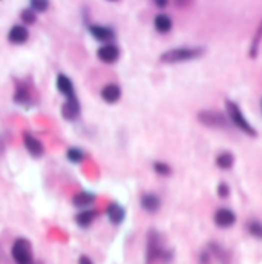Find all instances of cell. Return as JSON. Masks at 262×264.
I'll return each instance as SVG.
<instances>
[{
    "label": "cell",
    "instance_id": "cell-3",
    "mask_svg": "<svg viewBox=\"0 0 262 264\" xmlns=\"http://www.w3.org/2000/svg\"><path fill=\"white\" fill-rule=\"evenodd\" d=\"M12 258L17 264H31L32 262V247L25 238H17L12 244Z\"/></svg>",
    "mask_w": 262,
    "mask_h": 264
},
{
    "label": "cell",
    "instance_id": "cell-13",
    "mask_svg": "<svg viewBox=\"0 0 262 264\" xmlns=\"http://www.w3.org/2000/svg\"><path fill=\"white\" fill-rule=\"evenodd\" d=\"M141 206L144 210L148 212H156L158 207L161 206V201H160V197H156L155 194H144L141 197Z\"/></svg>",
    "mask_w": 262,
    "mask_h": 264
},
{
    "label": "cell",
    "instance_id": "cell-7",
    "mask_svg": "<svg viewBox=\"0 0 262 264\" xmlns=\"http://www.w3.org/2000/svg\"><path fill=\"white\" fill-rule=\"evenodd\" d=\"M62 115L66 120H76L80 115V105L76 97H70L62 106Z\"/></svg>",
    "mask_w": 262,
    "mask_h": 264
},
{
    "label": "cell",
    "instance_id": "cell-17",
    "mask_svg": "<svg viewBox=\"0 0 262 264\" xmlns=\"http://www.w3.org/2000/svg\"><path fill=\"white\" fill-rule=\"evenodd\" d=\"M95 215H97V213H95L94 210H83V212H80L77 217H76V221H77V224L80 227H88L94 221Z\"/></svg>",
    "mask_w": 262,
    "mask_h": 264
},
{
    "label": "cell",
    "instance_id": "cell-28",
    "mask_svg": "<svg viewBox=\"0 0 262 264\" xmlns=\"http://www.w3.org/2000/svg\"><path fill=\"white\" fill-rule=\"evenodd\" d=\"M80 264H92V261L88 256L83 255V256H80Z\"/></svg>",
    "mask_w": 262,
    "mask_h": 264
},
{
    "label": "cell",
    "instance_id": "cell-8",
    "mask_svg": "<svg viewBox=\"0 0 262 264\" xmlns=\"http://www.w3.org/2000/svg\"><path fill=\"white\" fill-rule=\"evenodd\" d=\"M23 141H25V146H26V149L31 155H34V157H42L43 155L44 148L40 143V140H37L31 134H25L23 135Z\"/></svg>",
    "mask_w": 262,
    "mask_h": 264
},
{
    "label": "cell",
    "instance_id": "cell-14",
    "mask_svg": "<svg viewBox=\"0 0 262 264\" xmlns=\"http://www.w3.org/2000/svg\"><path fill=\"white\" fill-rule=\"evenodd\" d=\"M57 88H58V91L63 95H66L68 99L74 97V85H72V82H70L66 76L60 74L57 77Z\"/></svg>",
    "mask_w": 262,
    "mask_h": 264
},
{
    "label": "cell",
    "instance_id": "cell-1",
    "mask_svg": "<svg viewBox=\"0 0 262 264\" xmlns=\"http://www.w3.org/2000/svg\"><path fill=\"white\" fill-rule=\"evenodd\" d=\"M204 54V48H175L168 53H164L160 60L164 63H176L182 60H190V59H196Z\"/></svg>",
    "mask_w": 262,
    "mask_h": 264
},
{
    "label": "cell",
    "instance_id": "cell-5",
    "mask_svg": "<svg viewBox=\"0 0 262 264\" xmlns=\"http://www.w3.org/2000/svg\"><path fill=\"white\" fill-rule=\"evenodd\" d=\"M198 120L206 125V126H210V128H227V118L220 114V112H215V111H201L198 114Z\"/></svg>",
    "mask_w": 262,
    "mask_h": 264
},
{
    "label": "cell",
    "instance_id": "cell-21",
    "mask_svg": "<svg viewBox=\"0 0 262 264\" xmlns=\"http://www.w3.org/2000/svg\"><path fill=\"white\" fill-rule=\"evenodd\" d=\"M154 169H155V172L160 174V175H170V172H172L170 166H168L166 163H161V161H156V163L154 164Z\"/></svg>",
    "mask_w": 262,
    "mask_h": 264
},
{
    "label": "cell",
    "instance_id": "cell-22",
    "mask_svg": "<svg viewBox=\"0 0 262 264\" xmlns=\"http://www.w3.org/2000/svg\"><path fill=\"white\" fill-rule=\"evenodd\" d=\"M68 158L72 163H80L83 160V152L78 148H70L68 151Z\"/></svg>",
    "mask_w": 262,
    "mask_h": 264
},
{
    "label": "cell",
    "instance_id": "cell-23",
    "mask_svg": "<svg viewBox=\"0 0 262 264\" xmlns=\"http://www.w3.org/2000/svg\"><path fill=\"white\" fill-rule=\"evenodd\" d=\"M248 230H250V233H252L253 236L262 239V224H260L259 221H252V223L248 224Z\"/></svg>",
    "mask_w": 262,
    "mask_h": 264
},
{
    "label": "cell",
    "instance_id": "cell-2",
    "mask_svg": "<svg viewBox=\"0 0 262 264\" xmlns=\"http://www.w3.org/2000/svg\"><path fill=\"white\" fill-rule=\"evenodd\" d=\"M158 258H162L166 261H169L170 252L162 249L160 233H156L155 230H150L149 236H148V261H149V264H152Z\"/></svg>",
    "mask_w": 262,
    "mask_h": 264
},
{
    "label": "cell",
    "instance_id": "cell-25",
    "mask_svg": "<svg viewBox=\"0 0 262 264\" xmlns=\"http://www.w3.org/2000/svg\"><path fill=\"white\" fill-rule=\"evenodd\" d=\"M22 20L25 22V23H28V25H31V23L36 22V14L31 10H26V11L22 13Z\"/></svg>",
    "mask_w": 262,
    "mask_h": 264
},
{
    "label": "cell",
    "instance_id": "cell-16",
    "mask_svg": "<svg viewBox=\"0 0 262 264\" xmlns=\"http://www.w3.org/2000/svg\"><path fill=\"white\" fill-rule=\"evenodd\" d=\"M155 28L158 33H169L172 28V20L169 19V16L160 14L155 17Z\"/></svg>",
    "mask_w": 262,
    "mask_h": 264
},
{
    "label": "cell",
    "instance_id": "cell-10",
    "mask_svg": "<svg viewBox=\"0 0 262 264\" xmlns=\"http://www.w3.org/2000/svg\"><path fill=\"white\" fill-rule=\"evenodd\" d=\"M28 36H30V33H28V30H26L25 27L16 25V27H12V30L10 31L8 39H10L11 43L22 45V43H25V42L28 40Z\"/></svg>",
    "mask_w": 262,
    "mask_h": 264
},
{
    "label": "cell",
    "instance_id": "cell-4",
    "mask_svg": "<svg viewBox=\"0 0 262 264\" xmlns=\"http://www.w3.org/2000/svg\"><path fill=\"white\" fill-rule=\"evenodd\" d=\"M226 106H227V111H228V115H230V118H232L233 125L238 126L241 131H244L246 134H248L250 137H256V131L252 128V125L244 118V115H242L240 106H238L236 103H233V102H227Z\"/></svg>",
    "mask_w": 262,
    "mask_h": 264
},
{
    "label": "cell",
    "instance_id": "cell-30",
    "mask_svg": "<svg viewBox=\"0 0 262 264\" xmlns=\"http://www.w3.org/2000/svg\"><path fill=\"white\" fill-rule=\"evenodd\" d=\"M260 108H262V102H260Z\"/></svg>",
    "mask_w": 262,
    "mask_h": 264
},
{
    "label": "cell",
    "instance_id": "cell-18",
    "mask_svg": "<svg viewBox=\"0 0 262 264\" xmlns=\"http://www.w3.org/2000/svg\"><path fill=\"white\" fill-rule=\"evenodd\" d=\"M234 163V157L230 152H222L216 157V166L221 169H230Z\"/></svg>",
    "mask_w": 262,
    "mask_h": 264
},
{
    "label": "cell",
    "instance_id": "cell-27",
    "mask_svg": "<svg viewBox=\"0 0 262 264\" xmlns=\"http://www.w3.org/2000/svg\"><path fill=\"white\" fill-rule=\"evenodd\" d=\"M218 195H220L221 198H226V197L228 195V186H227L226 183H221V184L218 186Z\"/></svg>",
    "mask_w": 262,
    "mask_h": 264
},
{
    "label": "cell",
    "instance_id": "cell-26",
    "mask_svg": "<svg viewBox=\"0 0 262 264\" xmlns=\"http://www.w3.org/2000/svg\"><path fill=\"white\" fill-rule=\"evenodd\" d=\"M31 5H32V8L37 10V11H44L48 7H50V4H48L46 0H34Z\"/></svg>",
    "mask_w": 262,
    "mask_h": 264
},
{
    "label": "cell",
    "instance_id": "cell-19",
    "mask_svg": "<svg viewBox=\"0 0 262 264\" xmlns=\"http://www.w3.org/2000/svg\"><path fill=\"white\" fill-rule=\"evenodd\" d=\"M95 197L92 194H89V192H80V194H77L74 197V204L78 206V207H84V206H89L90 203H94Z\"/></svg>",
    "mask_w": 262,
    "mask_h": 264
},
{
    "label": "cell",
    "instance_id": "cell-6",
    "mask_svg": "<svg viewBox=\"0 0 262 264\" xmlns=\"http://www.w3.org/2000/svg\"><path fill=\"white\" fill-rule=\"evenodd\" d=\"M236 221V215L230 209H218L215 213V223L218 227H230Z\"/></svg>",
    "mask_w": 262,
    "mask_h": 264
},
{
    "label": "cell",
    "instance_id": "cell-24",
    "mask_svg": "<svg viewBox=\"0 0 262 264\" xmlns=\"http://www.w3.org/2000/svg\"><path fill=\"white\" fill-rule=\"evenodd\" d=\"M14 99H16V102H17V103H20V105H25V103L30 100V94H28V91H26V89H18Z\"/></svg>",
    "mask_w": 262,
    "mask_h": 264
},
{
    "label": "cell",
    "instance_id": "cell-11",
    "mask_svg": "<svg viewBox=\"0 0 262 264\" xmlns=\"http://www.w3.org/2000/svg\"><path fill=\"white\" fill-rule=\"evenodd\" d=\"M89 31L90 34L97 39V40H102V42H108V40H112L115 37V33L110 30V28H106V27H97V25H90L89 27Z\"/></svg>",
    "mask_w": 262,
    "mask_h": 264
},
{
    "label": "cell",
    "instance_id": "cell-15",
    "mask_svg": "<svg viewBox=\"0 0 262 264\" xmlns=\"http://www.w3.org/2000/svg\"><path fill=\"white\" fill-rule=\"evenodd\" d=\"M108 215H109V220L114 223V224H120L123 220H124V215H126V212H124V209L120 206V204H110L109 207H108Z\"/></svg>",
    "mask_w": 262,
    "mask_h": 264
},
{
    "label": "cell",
    "instance_id": "cell-9",
    "mask_svg": "<svg viewBox=\"0 0 262 264\" xmlns=\"http://www.w3.org/2000/svg\"><path fill=\"white\" fill-rule=\"evenodd\" d=\"M118 56H120V51L115 45H104L98 50V59L106 62V63H114Z\"/></svg>",
    "mask_w": 262,
    "mask_h": 264
},
{
    "label": "cell",
    "instance_id": "cell-20",
    "mask_svg": "<svg viewBox=\"0 0 262 264\" xmlns=\"http://www.w3.org/2000/svg\"><path fill=\"white\" fill-rule=\"evenodd\" d=\"M262 40V22H260V25L258 27V31L253 37V42H252V48H250V56L254 57L256 53H258V46H259V42Z\"/></svg>",
    "mask_w": 262,
    "mask_h": 264
},
{
    "label": "cell",
    "instance_id": "cell-29",
    "mask_svg": "<svg viewBox=\"0 0 262 264\" xmlns=\"http://www.w3.org/2000/svg\"><path fill=\"white\" fill-rule=\"evenodd\" d=\"M156 5L158 7H166V2H164V0H161V2H156Z\"/></svg>",
    "mask_w": 262,
    "mask_h": 264
},
{
    "label": "cell",
    "instance_id": "cell-12",
    "mask_svg": "<svg viewBox=\"0 0 262 264\" xmlns=\"http://www.w3.org/2000/svg\"><path fill=\"white\" fill-rule=\"evenodd\" d=\"M120 95H122V91H120V86H118V85H108L102 91V97H103V100L106 103H115V102H118Z\"/></svg>",
    "mask_w": 262,
    "mask_h": 264
}]
</instances>
